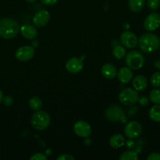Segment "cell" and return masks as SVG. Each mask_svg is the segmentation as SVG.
Masks as SVG:
<instances>
[{"label":"cell","mask_w":160,"mask_h":160,"mask_svg":"<svg viewBox=\"0 0 160 160\" xmlns=\"http://www.w3.org/2000/svg\"><path fill=\"white\" fill-rule=\"evenodd\" d=\"M138 44L144 52H154L160 47V39L156 34L145 33L141 36Z\"/></svg>","instance_id":"cell-1"},{"label":"cell","mask_w":160,"mask_h":160,"mask_svg":"<svg viewBox=\"0 0 160 160\" xmlns=\"http://www.w3.org/2000/svg\"><path fill=\"white\" fill-rule=\"evenodd\" d=\"M20 28L16 20L12 18H4L0 20V37L10 39L15 37Z\"/></svg>","instance_id":"cell-2"},{"label":"cell","mask_w":160,"mask_h":160,"mask_svg":"<svg viewBox=\"0 0 160 160\" xmlns=\"http://www.w3.org/2000/svg\"><path fill=\"white\" fill-rule=\"evenodd\" d=\"M51 119L49 115L45 111H35L31 118V123L37 131H44L50 124Z\"/></svg>","instance_id":"cell-3"},{"label":"cell","mask_w":160,"mask_h":160,"mask_svg":"<svg viewBox=\"0 0 160 160\" xmlns=\"http://www.w3.org/2000/svg\"><path fill=\"white\" fill-rule=\"evenodd\" d=\"M145 63L144 56L138 51L133 50L126 56V64L131 70H139Z\"/></svg>","instance_id":"cell-4"},{"label":"cell","mask_w":160,"mask_h":160,"mask_svg":"<svg viewBox=\"0 0 160 160\" xmlns=\"http://www.w3.org/2000/svg\"><path fill=\"white\" fill-rule=\"evenodd\" d=\"M105 117L108 120L112 122L127 121V118L125 117L123 109L117 105H112L109 106L105 111Z\"/></svg>","instance_id":"cell-5"},{"label":"cell","mask_w":160,"mask_h":160,"mask_svg":"<svg viewBox=\"0 0 160 160\" xmlns=\"http://www.w3.org/2000/svg\"><path fill=\"white\" fill-rule=\"evenodd\" d=\"M138 93L137 91L131 88L123 89L119 94V101L125 106L135 104L138 100Z\"/></svg>","instance_id":"cell-6"},{"label":"cell","mask_w":160,"mask_h":160,"mask_svg":"<svg viewBox=\"0 0 160 160\" xmlns=\"http://www.w3.org/2000/svg\"><path fill=\"white\" fill-rule=\"evenodd\" d=\"M142 132V127L138 121H131L124 128V134L128 138H137Z\"/></svg>","instance_id":"cell-7"},{"label":"cell","mask_w":160,"mask_h":160,"mask_svg":"<svg viewBox=\"0 0 160 160\" xmlns=\"http://www.w3.org/2000/svg\"><path fill=\"white\" fill-rule=\"evenodd\" d=\"M73 131L81 138H88L92 134V127L84 120H78L73 125Z\"/></svg>","instance_id":"cell-8"},{"label":"cell","mask_w":160,"mask_h":160,"mask_svg":"<svg viewBox=\"0 0 160 160\" xmlns=\"http://www.w3.org/2000/svg\"><path fill=\"white\" fill-rule=\"evenodd\" d=\"M35 54V50L32 46L24 45L21 46L16 51L15 56L19 61L26 62L32 59Z\"/></svg>","instance_id":"cell-9"},{"label":"cell","mask_w":160,"mask_h":160,"mask_svg":"<svg viewBox=\"0 0 160 160\" xmlns=\"http://www.w3.org/2000/svg\"><path fill=\"white\" fill-rule=\"evenodd\" d=\"M120 42L126 48H134L137 46L138 39L134 33L130 31H125L120 34Z\"/></svg>","instance_id":"cell-10"},{"label":"cell","mask_w":160,"mask_h":160,"mask_svg":"<svg viewBox=\"0 0 160 160\" xmlns=\"http://www.w3.org/2000/svg\"><path fill=\"white\" fill-rule=\"evenodd\" d=\"M160 26V15L158 12H152L144 20V28L148 31H153Z\"/></svg>","instance_id":"cell-11"},{"label":"cell","mask_w":160,"mask_h":160,"mask_svg":"<svg viewBox=\"0 0 160 160\" xmlns=\"http://www.w3.org/2000/svg\"><path fill=\"white\" fill-rule=\"evenodd\" d=\"M50 20V13L48 10L43 9L36 12L33 17V23L38 28H42L48 23Z\"/></svg>","instance_id":"cell-12"},{"label":"cell","mask_w":160,"mask_h":160,"mask_svg":"<svg viewBox=\"0 0 160 160\" xmlns=\"http://www.w3.org/2000/svg\"><path fill=\"white\" fill-rule=\"evenodd\" d=\"M84 67L82 59L78 57H72L66 62V69L70 73H78Z\"/></svg>","instance_id":"cell-13"},{"label":"cell","mask_w":160,"mask_h":160,"mask_svg":"<svg viewBox=\"0 0 160 160\" xmlns=\"http://www.w3.org/2000/svg\"><path fill=\"white\" fill-rule=\"evenodd\" d=\"M20 33L24 38L33 40L38 36V31L33 25L24 24L20 28Z\"/></svg>","instance_id":"cell-14"},{"label":"cell","mask_w":160,"mask_h":160,"mask_svg":"<svg viewBox=\"0 0 160 160\" xmlns=\"http://www.w3.org/2000/svg\"><path fill=\"white\" fill-rule=\"evenodd\" d=\"M117 78L122 84H128L133 79V72L129 67H122L117 72Z\"/></svg>","instance_id":"cell-15"},{"label":"cell","mask_w":160,"mask_h":160,"mask_svg":"<svg viewBox=\"0 0 160 160\" xmlns=\"http://www.w3.org/2000/svg\"><path fill=\"white\" fill-rule=\"evenodd\" d=\"M102 74L105 78L108 80L113 79L117 74V68L112 63L104 64L102 67Z\"/></svg>","instance_id":"cell-16"},{"label":"cell","mask_w":160,"mask_h":160,"mask_svg":"<svg viewBox=\"0 0 160 160\" xmlns=\"http://www.w3.org/2000/svg\"><path fill=\"white\" fill-rule=\"evenodd\" d=\"M148 86V81L143 75H137L133 80V87L137 92H143Z\"/></svg>","instance_id":"cell-17"},{"label":"cell","mask_w":160,"mask_h":160,"mask_svg":"<svg viewBox=\"0 0 160 160\" xmlns=\"http://www.w3.org/2000/svg\"><path fill=\"white\" fill-rule=\"evenodd\" d=\"M109 145L113 148H120L125 144V138L121 134H116L111 136L109 140Z\"/></svg>","instance_id":"cell-18"},{"label":"cell","mask_w":160,"mask_h":160,"mask_svg":"<svg viewBox=\"0 0 160 160\" xmlns=\"http://www.w3.org/2000/svg\"><path fill=\"white\" fill-rule=\"evenodd\" d=\"M145 0H128L129 9L134 12H138L145 6Z\"/></svg>","instance_id":"cell-19"},{"label":"cell","mask_w":160,"mask_h":160,"mask_svg":"<svg viewBox=\"0 0 160 160\" xmlns=\"http://www.w3.org/2000/svg\"><path fill=\"white\" fill-rule=\"evenodd\" d=\"M148 116L150 119L155 122H160V105L156 104L152 106L148 112Z\"/></svg>","instance_id":"cell-20"},{"label":"cell","mask_w":160,"mask_h":160,"mask_svg":"<svg viewBox=\"0 0 160 160\" xmlns=\"http://www.w3.org/2000/svg\"><path fill=\"white\" fill-rule=\"evenodd\" d=\"M29 106L34 111L40 110L42 107V101L38 96H33L29 100Z\"/></svg>","instance_id":"cell-21"},{"label":"cell","mask_w":160,"mask_h":160,"mask_svg":"<svg viewBox=\"0 0 160 160\" xmlns=\"http://www.w3.org/2000/svg\"><path fill=\"white\" fill-rule=\"evenodd\" d=\"M112 55L116 59H122L126 56V48L123 45H116L112 49Z\"/></svg>","instance_id":"cell-22"},{"label":"cell","mask_w":160,"mask_h":160,"mask_svg":"<svg viewBox=\"0 0 160 160\" xmlns=\"http://www.w3.org/2000/svg\"><path fill=\"white\" fill-rule=\"evenodd\" d=\"M120 160H138V154L137 152L129 150L122 153L121 156L119 158Z\"/></svg>","instance_id":"cell-23"},{"label":"cell","mask_w":160,"mask_h":160,"mask_svg":"<svg viewBox=\"0 0 160 160\" xmlns=\"http://www.w3.org/2000/svg\"><path fill=\"white\" fill-rule=\"evenodd\" d=\"M149 99L154 104L160 105V89H153L149 94Z\"/></svg>","instance_id":"cell-24"},{"label":"cell","mask_w":160,"mask_h":160,"mask_svg":"<svg viewBox=\"0 0 160 160\" xmlns=\"http://www.w3.org/2000/svg\"><path fill=\"white\" fill-rule=\"evenodd\" d=\"M152 86L154 88H159L160 87V72H155L151 77L150 79Z\"/></svg>","instance_id":"cell-25"},{"label":"cell","mask_w":160,"mask_h":160,"mask_svg":"<svg viewBox=\"0 0 160 160\" xmlns=\"http://www.w3.org/2000/svg\"><path fill=\"white\" fill-rule=\"evenodd\" d=\"M148 6L152 10H156L160 6V0H147Z\"/></svg>","instance_id":"cell-26"},{"label":"cell","mask_w":160,"mask_h":160,"mask_svg":"<svg viewBox=\"0 0 160 160\" xmlns=\"http://www.w3.org/2000/svg\"><path fill=\"white\" fill-rule=\"evenodd\" d=\"M2 102L4 103L5 106H10L13 104V98L10 95H6V96L3 97Z\"/></svg>","instance_id":"cell-27"},{"label":"cell","mask_w":160,"mask_h":160,"mask_svg":"<svg viewBox=\"0 0 160 160\" xmlns=\"http://www.w3.org/2000/svg\"><path fill=\"white\" fill-rule=\"evenodd\" d=\"M31 160H46L47 156L45 155L42 154V153H35V154L33 155L31 158H30Z\"/></svg>","instance_id":"cell-28"},{"label":"cell","mask_w":160,"mask_h":160,"mask_svg":"<svg viewBox=\"0 0 160 160\" xmlns=\"http://www.w3.org/2000/svg\"><path fill=\"white\" fill-rule=\"evenodd\" d=\"M138 101L139 102L140 105L142 106H148V103H149V99H148V98L146 96V95H142V96L139 97Z\"/></svg>","instance_id":"cell-29"},{"label":"cell","mask_w":160,"mask_h":160,"mask_svg":"<svg viewBox=\"0 0 160 160\" xmlns=\"http://www.w3.org/2000/svg\"><path fill=\"white\" fill-rule=\"evenodd\" d=\"M57 160H74L75 158L70 154H62L58 156Z\"/></svg>","instance_id":"cell-30"},{"label":"cell","mask_w":160,"mask_h":160,"mask_svg":"<svg viewBox=\"0 0 160 160\" xmlns=\"http://www.w3.org/2000/svg\"><path fill=\"white\" fill-rule=\"evenodd\" d=\"M148 160H160V152H152L147 157Z\"/></svg>","instance_id":"cell-31"},{"label":"cell","mask_w":160,"mask_h":160,"mask_svg":"<svg viewBox=\"0 0 160 160\" xmlns=\"http://www.w3.org/2000/svg\"><path fill=\"white\" fill-rule=\"evenodd\" d=\"M41 2L45 6H54L59 2V0H41Z\"/></svg>","instance_id":"cell-32"},{"label":"cell","mask_w":160,"mask_h":160,"mask_svg":"<svg viewBox=\"0 0 160 160\" xmlns=\"http://www.w3.org/2000/svg\"><path fill=\"white\" fill-rule=\"evenodd\" d=\"M134 145H135V143H134V142L132 140V139L129 138V140L127 141L126 142V146H127V148H129V149L134 148Z\"/></svg>","instance_id":"cell-33"},{"label":"cell","mask_w":160,"mask_h":160,"mask_svg":"<svg viewBox=\"0 0 160 160\" xmlns=\"http://www.w3.org/2000/svg\"><path fill=\"white\" fill-rule=\"evenodd\" d=\"M155 67L158 70H160V59H157V60L155 62Z\"/></svg>","instance_id":"cell-34"},{"label":"cell","mask_w":160,"mask_h":160,"mask_svg":"<svg viewBox=\"0 0 160 160\" xmlns=\"http://www.w3.org/2000/svg\"><path fill=\"white\" fill-rule=\"evenodd\" d=\"M31 46H32L34 48H37V47L38 46V41H34V42H32V43H31Z\"/></svg>","instance_id":"cell-35"},{"label":"cell","mask_w":160,"mask_h":160,"mask_svg":"<svg viewBox=\"0 0 160 160\" xmlns=\"http://www.w3.org/2000/svg\"><path fill=\"white\" fill-rule=\"evenodd\" d=\"M3 97H4V95H3V93H2V91L0 90V104H1V103L2 102Z\"/></svg>","instance_id":"cell-36"},{"label":"cell","mask_w":160,"mask_h":160,"mask_svg":"<svg viewBox=\"0 0 160 160\" xmlns=\"http://www.w3.org/2000/svg\"><path fill=\"white\" fill-rule=\"evenodd\" d=\"M35 1H37V0H27V2L29 3H33V2H34Z\"/></svg>","instance_id":"cell-37"}]
</instances>
